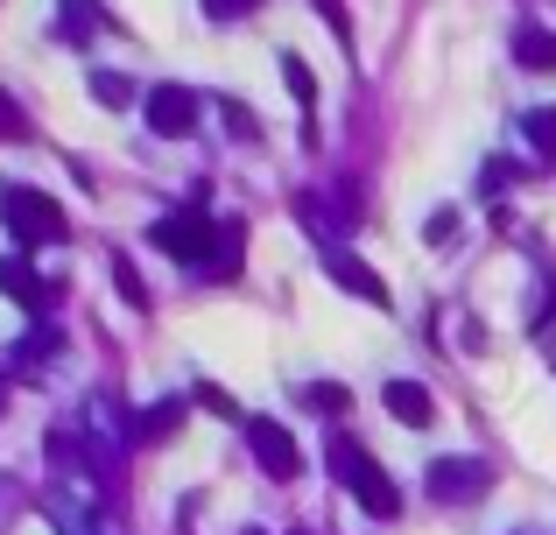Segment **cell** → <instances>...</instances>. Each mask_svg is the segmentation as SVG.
<instances>
[{
	"mask_svg": "<svg viewBox=\"0 0 556 535\" xmlns=\"http://www.w3.org/2000/svg\"><path fill=\"white\" fill-rule=\"evenodd\" d=\"M422 486H430L437 508H465V500H486L493 466H486V458H472V451H458V458H430Z\"/></svg>",
	"mask_w": 556,
	"mask_h": 535,
	"instance_id": "4",
	"label": "cell"
},
{
	"mask_svg": "<svg viewBox=\"0 0 556 535\" xmlns=\"http://www.w3.org/2000/svg\"><path fill=\"white\" fill-rule=\"evenodd\" d=\"M218 113H226V127H232L240 141H254V135H261V127H254V106H247V99H226Z\"/></svg>",
	"mask_w": 556,
	"mask_h": 535,
	"instance_id": "21",
	"label": "cell"
},
{
	"mask_svg": "<svg viewBox=\"0 0 556 535\" xmlns=\"http://www.w3.org/2000/svg\"><path fill=\"white\" fill-rule=\"evenodd\" d=\"M0 514H8V480H0Z\"/></svg>",
	"mask_w": 556,
	"mask_h": 535,
	"instance_id": "28",
	"label": "cell"
},
{
	"mask_svg": "<svg viewBox=\"0 0 556 535\" xmlns=\"http://www.w3.org/2000/svg\"><path fill=\"white\" fill-rule=\"evenodd\" d=\"M92 99L121 113V106H135L141 92H135V78H127V71H92Z\"/></svg>",
	"mask_w": 556,
	"mask_h": 535,
	"instance_id": "13",
	"label": "cell"
},
{
	"mask_svg": "<svg viewBox=\"0 0 556 535\" xmlns=\"http://www.w3.org/2000/svg\"><path fill=\"white\" fill-rule=\"evenodd\" d=\"M50 353H56V331H50V324H36V331H28V339H22V353H14V367L28 373V367H42V359H50Z\"/></svg>",
	"mask_w": 556,
	"mask_h": 535,
	"instance_id": "17",
	"label": "cell"
},
{
	"mask_svg": "<svg viewBox=\"0 0 556 535\" xmlns=\"http://www.w3.org/2000/svg\"><path fill=\"white\" fill-rule=\"evenodd\" d=\"M535 345H543V353H549V367H556V289H549L543 317H535Z\"/></svg>",
	"mask_w": 556,
	"mask_h": 535,
	"instance_id": "22",
	"label": "cell"
},
{
	"mask_svg": "<svg viewBox=\"0 0 556 535\" xmlns=\"http://www.w3.org/2000/svg\"><path fill=\"white\" fill-rule=\"evenodd\" d=\"M141 106H149V127L163 141H184L190 127H198V92H190V85H149Z\"/></svg>",
	"mask_w": 556,
	"mask_h": 535,
	"instance_id": "6",
	"label": "cell"
},
{
	"mask_svg": "<svg viewBox=\"0 0 556 535\" xmlns=\"http://www.w3.org/2000/svg\"><path fill=\"white\" fill-rule=\"evenodd\" d=\"M113 289H121V296L135 303V310H149V289H141V275H135V262H121V254H113Z\"/></svg>",
	"mask_w": 556,
	"mask_h": 535,
	"instance_id": "18",
	"label": "cell"
},
{
	"mask_svg": "<svg viewBox=\"0 0 556 535\" xmlns=\"http://www.w3.org/2000/svg\"><path fill=\"white\" fill-rule=\"evenodd\" d=\"M325 458H331V480H339L345 494H353L359 508L374 514V522H394V514H402V486H394L388 472L374 466V451H367V444L331 437V451H325Z\"/></svg>",
	"mask_w": 556,
	"mask_h": 535,
	"instance_id": "1",
	"label": "cell"
},
{
	"mask_svg": "<svg viewBox=\"0 0 556 535\" xmlns=\"http://www.w3.org/2000/svg\"><path fill=\"white\" fill-rule=\"evenodd\" d=\"M204 8H212V14H218V22H232V14H254V8H261V0H204Z\"/></svg>",
	"mask_w": 556,
	"mask_h": 535,
	"instance_id": "26",
	"label": "cell"
},
{
	"mask_svg": "<svg viewBox=\"0 0 556 535\" xmlns=\"http://www.w3.org/2000/svg\"><path fill=\"white\" fill-rule=\"evenodd\" d=\"M521 127H529V149H535V155L549 163V155H556V106H535V113H529Z\"/></svg>",
	"mask_w": 556,
	"mask_h": 535,
	"instance_id": "16",
	"label": "cell"
},
{
	"mask_svg": "<svg viewBox=\"0 0 556 535\" xmlns=\"http://www.w3.org/2000/svg\"><path fill=\"white\" fill-rule=\"evenodd\" d=\"M325 275L345 289V296H359V303H374V310H388V282L359 262V254H345V247H325Z\"/></svg>",
	"mask_w": 556,
	"mask_h": 535,
	"instance_id": "7",
	"label": "cell"
},
{
	"mask_svg": "<svg viewBox=\"0 0 556 535\" xmlns=\"http://www.w3.org/2000/svg\"><path fill=\"white\" fill-rule=\"evenodd\" d=\"M184 416H190L184 395H163L155 409H141V416H135V451H155V444H169V437L184 430Z\"/></svg>",
	"mask_w": 556,
	"mask_h": 535,
	"instance_id": "9",
	"label": "cell"
},
{
	"mask_svg": "<svg viewBox=\"0 0 556 535\" xmlns=\"http://www.w3.org/2000/svg\"><path fill=\"white\" fill-rule=\"evenodd\" d=\"M0 219H8V233L22 240V247H56V240H71L64 205L42 198L36 183H8V191H0Z\"/></svg>",
	"mask_w": 556,
	"mask_h": 535,
	"instance_id": "2",
	"label": "cell"
},
{
	"mask_svg": "<svg viewBox=\"0 0 556 535\" xmlns=\"http://www.w3.org/2000/svg\"><path fill=\"white\" fill-rule=\"evenodd\" d=\"M515 64L521 71H556V36L549 28H521L515 36Z\"/></svg>",
	"mask_w": 556,
	"mask_h": 535,
	"instance_id": "12",
	"label": "cell"
},
{
	"mask_svg": "<svg viewBox=\"0 0 556 535\" xmlns=\"http://www.w3.org/2000/svg\"><path fill=\"white\" fill-rule=\"evenodd\" d=\"M507 183H515V163H486L479 169V191H507Z\"/></svg>",
	"mask_w": 556,
	"mask_h": 535,
	"instance_id": "25",
	"label": "cell"
},
{
	"mask_svg": "<svg viewBox=\"0 0 556 535\" xmlns=\"http://www.w3.org/2000/svg\"><path fill=\"white\" fill-rule=\"evenodd\" d=\"M0 141H28V113L14 92H0Z\"/></svg>",
	"mask_w": 556,
	"mask_h": 535,
	"instance_id": "19",
	"label": "cell"
},
{
	"mask_svg": "<svg viewBox=\"0 0 556 535\" xmlns=\"http://www.w3.org/2000/svg\"><path fill=\"white\" fill-rule=\"evenodd\" d=\"M282 85L296 92V106H303V113L317 106V78H311V64H303V56H289V50H282Z\"/></svg>",
	"mask_w": 556,
	"mask_h": 535,
	"instance_id": "15",
	"label": "cell"
},
{
	"mask_svg": "<svg viewBox=\"0 0 556 535\" xmlns=\"http://www.w3.org/2000/svg\"><path fill=\"white\" fill-rule=\"evenodd\" d=\"M0 409H8V373H0Z\"/></svg>",
	"mask_w": 556,
	"mask_h": 535,
	"instance_id": "27",
	"label": "cell"
},
{
	"mask_svg": "<svg viewBox=\"0 0 556 535\" xmlns=\"http://www.w3.org/2000/svg\"><path fill=\"white\" fill-rule=\"evenodd\" d=\"M212 233H218V219H204L198 205H177V212H163V219L149 226V240L169 254V262H184V268H198L204 275V262H212Z\"/></svg>",
	"mask_w": 556,
	"mask_h": 535,
	"instance_id": "3",
	"label": "cell"
},
{
	"mask_svg": "<svg viewBox=\"0 0 556 535\" xmlns=\"http://www.w3.org/2000/svg\"><path fill=\"white\" fill-rule=\"evenodd\" d=\"M198 402H204V409H212V416H226V423H232V416H240V402H232L226 387H212V381L198 387Z\"/></svg>",
	"mask_w": 556,
	"mask_h": 535,
	"instance_id": "23",
	"label": "cell"
},
{
	"mask_svg": "<svg viewBox=\"0 0 556 535\" xmlns=\"http://www.w3.org/2000/svg\"><path fill=\"white\" fill-rule=\"evenodd\" d=\"M240 430H247V451H254V466L268 472V480H296L303 472V451H296V437H289L275 416H240Z\"/></svg>",
	"mask_w": 556,
	"mask_h": 535,
	"instance_id": "5",
	"label": "cell"
},
{
	"mask_svg": "<svg viewBox=\"0 0 556 535\" xmlns=\"http://www.w3.org/2000/svg\"><path fill=\"white\" fill-rule=\"evenodd\" d=\"M303 402H311L317 416H345V409H353V387H339V381H311V387H303Z\"/></svg>",
	"mask_w": 556,
	"mask_h": 535,
	"instance_id": "14",
	"label": "cell"
},
{
	"mask_svg": "<svg viewBox=\"0 0 556 535\" xmlns=\"http://www.w3.org/2000/svg\"><path fill=\"white\" fill-rule=\"evenodd\" d=\"M240 262H247V219H218L204 275H212V282H232V275H240Z\"/></svg>",
	"mask_w": 556,
	"mask_h": 535,
	"instance_id": "11",
	"label": "cell"
},
{
	"mask_svg": "<svg viewBox=\"0 0 556 535\" xmlns=\"http://www.w3.org/2000/svg\"><path fill=\"white\" fill-rule=\"evenodd\" d=\"M422 240H430V247H451V240H458V212H430V226H422Z\"/></svg>",
	"mask_w": 556,
	"mask_h": 535,
	"instance_id": "20",
	"label": "cell"
},
{
	"mask_svg": "<svg viewBox=\"0 0 556 535\" xmlns=\"http://www.w3.org/2000/svg\"><path fill=\"white\" fill-rule=\"evenodd\" d=\"M0 296H8V303H22L28 317H42V310H50V282H42V275L28 268V262H14V254H0Z\"/></svg>",
	"mask_w": 556,
	"mask_h": 535,
	"instance_id": "8",
	"label": "cell"
},
{
	"mask_svg": "<svg viewBox=\"0 0 556 535\" xmlns=\"http://www.w3.org/2000/svg\"><path fill=\"white\" fill-rule=\"evenodd\" d=\"M317 14H325V28H331L339 42H353V22H345V8H339V0H317Z\"/></svg>",
	"mask_w": 556,
	"mask_h": 535,
	"instance_id": "24",
	"label": "cell"
},
{
	"mask_svg": "<svg viewBox=\"0 0 556 535\" xmlns=\"http://www.w3.org/2000/svg\"><path fill=\"white\" fill-rule=\"evenodd\" d=\"M380 402H388V416H394V423H408V430H430L437 423V402H430V387H422V381H388V387H380Z\"/></svg>",
	"mask_w": 556,
	"mask_h": 535,
	"instance_id": "10",
	"label": "cell"
}]
</instances>
